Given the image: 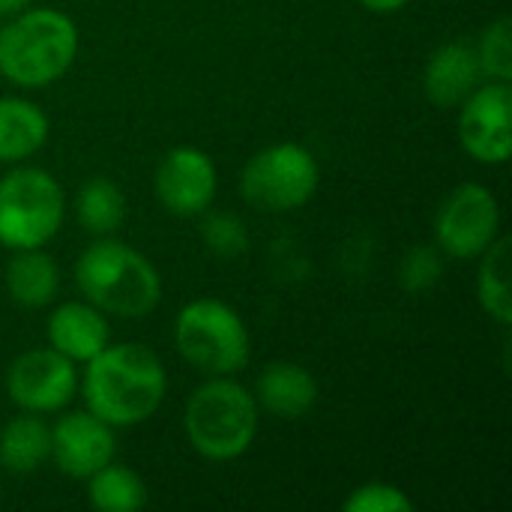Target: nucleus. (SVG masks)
Here are the masks:
<instances>
[{"label":"nucleus","mask_w":512,"mask_h":512,"mask_svg":"<svg viewBox=\"0 0 512 512\" xmlns=\"http://www.w3.org/2000/svg\"><path fill=\"white\" fill-rule=\"evenodd\" d=\"M168 375L162 360L141 342L105 345L84 363L81 396L90 414L114 429L147 423L165 402Z\"/></svg>","instance_id":"f257e3e1"},{"label":"nucleus","mask_w":512,"mask_h":512,"mask_svg":"<svg viewBox=\"0 0 512 512\" xmlns=\"http://www.w3.org/2000/svg\"><path fill=\"white\" fill-rule=\"evenodd\" d=\"M78 27L60 9H21L0 27V75L39 90L60 81L78 57Z\"/></svg>","instance_id":"f03ea898"},{"label":"nucleus","mask_w":512,"mask_h":512,"mask_svg":"<svg viewBox=\"0 0 512 512\" xmlns=\"http://www.w3.org/2000/svg\"><path fill=\"white\" fill-rule=\"evenodd\" d=\"M72 273L81 297L114 318H144L162 300V279L153 261L111 237L90 243Z\"/></svg>","instance_id":"7ed1b4c3"},{"label":"nucleus","mask_w":512,"mask_h":512,"mask_svg":"<svg viewBox=\"0 0 512 512\" xmlns=\"http://www.w3.org/2000/svg\"><path fill=\"white\" fill-rule=\"evenodd\" d=\"M183 429L198 456L210 462L240 459L258 435V402L234 375L210 378L192 390Z\"/></svg>","instance_id":"20e7f679"},{"label":"nucleus","mask_w":512,"mask_h":512,"mask_svg":"<svg viewBox=\"0 0 512 512\" xmlns=\"http://www.w3.org/2000/svg\"><path fill=\"white\" fill-rule=\"evenodd\" d=\"M174 345L180 357L207 378L237 375L252 357L249 327L240 312L216 297L192 300L174 321Z\"/></svg>","instance_id":"39448f33"},{"label":"nucleus","mask_w":512,"mask_h":512,"mask_svg":"<svg viewBox=\"0 0 512 512\" xmlns=\"http://www.w3.org/2000/svg\"><path fill=\"white\" fill-rule=\"evenodd\" d=\"M66 216V195L45 168L18 165L0 177V246L45 249Z\"/></svg>","instance_id":"423d86ee"},{"label":"nucleus","mask_w":512,"mask_h":512,"mask_svg":"<svg viewBox=\"0 0 512 512\" xmlns=\"http://www.w3.org/2000/svg\"><path fill=\"white\" fill-rule=\"evenodd\" d=\"M321 186V165L315 153L297 141H279L258 150L243 174L240 195L258 210L288 213L306 207Z\"/></svg>","instance_id":"0eeeda50"},{"label":"nucleus","mask_w":512,"mask_h":512,"mask_svg":"<svg viewBox=\"0 0 512 512\" xmlns=\"http://www.w3.org/2000/svg\"><path fill=\"white\" fill-rule=\"evenodd\" d=\"M501 237V204L483 183L456 186L438 207L435 246L450 258H480Z\"/></svg>","instance_id":"6e6552de"},{"label":"nucleus","mask_w":512,"mask_h":512,"mask_svg":"<svg viewBox=\"0 0 512 512\" xmlns=\"http://www.w3.org/2000/svg\"><path fill=\"white\" fill-rule=\"evenodd\" d=\"M459 144L480 165H504L512 156L510 81L480 84L459 105Z\"/></svg>","instance_id":"1a4fd4ad"},{"label":"nucleus","mask_w":512,"mask_h":512,"mask_svg":"<svg viewBox=\"0 0 512 512\" xmlns=\"http://www.w3.org/2000/svg\"><path fill=\"white\" fill-rule=\"evenodd\" d=\"M9 399L30 414H57L78 393V369L54 348H33L12 360L6 372Z\"/></svg>","instance_id":"9d476101"},{"label":"nucleus","mask_w":512,"mask_h":512,"mask_svg":"<svg viewBox=\"0 0 512 512\" xmlns=\"http://www.w3.org/2000/svg\"><path fill=\"white\" fill-rule=\"evenodd\" d=\"M153 189L168 213L198 216L216 198L219 189L216 165L201 147L180 144L159 159L153 174Z\"/></svg>","instance_id":"9b49d317"},{"label":"nucleus","mask_w":512,"mask_h":512,"mask_svg":"<svg viewBox=\"0 0 512 512\" xmlns=\"http://www.w3.org/2000/svg\"><path fill=\"white\" fill-rule=\"evenodd\" d=\"M117 435L114 426L102 423L96 414L69 411L51 426V462L60 474L72 480H87L108 462H114Z\"/></svg>","instance_id":"f8f14e48"},{"label":"nucleus","mask_w":512,"mask_h":512,"mask_svg":"<svg viewBox=\"0 0 512 512\" xmlns=\"http://www.w3.org/2000/svg\"><path fill=\"white\" fill-rule=\"evenodd\" d=\"M45 339L48 348H54L75 366L87 363L111 342L108 315L87 300L60 303L45 321Z\"/></svg>","instance_id":"ddd939ff"},{"label":"nucleus","mask_w":512,"mask_h":512,"mask_svg":"<svg viewBox=\"0 0 512 512\" xmlns=\"http://www.w3.org/2000/svg\"><path fill=\"white\" fill-rule=\"evenodd\" d=\"M480 63L471 42L438 45L423 69V93L435 108H459L480 87Z\"/></svg>","instance_id":"4468645a"},{"label":"nucleus","mask_w":512,"mask_h":512,"mask_svg":"<svg viewBox=\"0 0 512 512\" xmlns=\"http://www.w3.org/2000/svg\"><path fill=\"white\" fill-rule=\"evenodd\" d=\"M255 402L267 414L279 420H300L318 405V381L315 375L291 360H279L264 366V372L255 381Z\"/></svg>","instance_id":"2eb2a0df"},{"label":"nucleus","mask_w":512,"mask_h":512,"mask_svg":"<svg viewBox=\"0 0 512 512\" xmlns=\"http://www.w3.org/2000/svg\"><path fill=\"white\" fill-rule=\"evenodd\" d=\"M6 291L24 309L51 306L60 288V267L42 249H15L6 261Z\"/></svg>","instance_id":"dca6fc26"},{"label":"nucleus","mask_w":512,"mask_h":512,"mask_svg":"<svg viewBox=\"0 0 512 512\" xmlns=\"http://www.w3.org/2000/svg\"><path fill=\"white\" fill-rule=\"evenodd\" d=\"M48 141V117L39 105L0 96V162L18 165L39 153Z\"/></svg>","instance_id":"f3484780"},{"label":"nucleus","mask_w":512,"mask_h":512,"mask_svg":"<svg viewBox=\"0 0 512 512\" xmlns=\"http://www.w3.org/2000/svg\"><path fill=\"white\" fill-rule=\"evenodd\" d=\"M51 459V426L42 414L21 411L0 429V465L9 474H33Z\"/></svg>","instance_id":"a211bd4d"},{"label":"nucleus","mask_w":512,"mask_h":512,"mask_svg":"<svg viewBox=\"0 0 512 512\" xmlns=\"http://www.w3.org/2000/svg\"><path fill=\"white\" fill-rule=\"evenodd\" d=\"M75 219L87 234L111 237L126 222V195L108 177H90L75 192Z\"/></svg>","instance_id":"6ab92c4d"},{"label":"nucleus","mask_w":512,"mask_h":512,"mask_svg":"<svg viewBox=\"0 0 512 512\" xmlns=\"http://www.w3.org/2000/svg\"><path fill=\"white\" fill-rule=\"evenodd\" d=\"M87 501L99 512H138L147 507L150 492L132 468L108 462L87 477Z\"/></svg>","instance_id":"aec40b11"},{"label":"nucleus","mask_w":512,"mask_h":512,"mask_svg":"<svg viewBox=\"0 0 512 512\" xmlns=\"http://www.w3.org/2000/svg\"><path fill=\"white\" fill-rule=\"evenodd\" d=\"M477 303L492 321H498L501 327H510V240L504 234L480 255Z\"/></svg>","instance_id":"412c9836"},{"label":"nucleus","mask_w":512,"mask_h":512,"mask_svg":"<svg viewBox=\"0 0 512 512\" xmlns=\"http://www.w3.org/2000/svg\"><path fill=\"white\" fill-rule=\"evenodd\" d=\"M477 51V63H480V72L483 78L489 81H512V24L507 15L495 18L480 42L474 45Z\"/></svg>","instance_id":"4be33fe9"},{"label":"nucleus","mask_w":512,"mask_h":512,"mask_svg":"<svg viewBox=\"0 0 512 512\" xmlns=\"http://www.w3.org/2000/svg\"><path fill=\"white\" fill-rule=\"evenodd\" d=\"M201 237L219 258H237L249 246V231L234 213H210L201 225Z\"/></svg>","instance_id":"5701e85b"},{"label":"nucleus","mask_w":512,"mask_h":512,"mask_svg":"<svg viewBox=\"0 0 512 512\" xmlns=\"http://www.w3.org/2000/svg\"><path fill=\"white\" fill-rule=\"evenodd\" d=\"M342 510L348 512H411L414 510V501L393 483H384V480H372V483H363L357 486L345 501H342Z\"/></svg>","instance_id":"b1692460"},{"label":"nucleus","mask_w":512,"mask_h":512,"mask_svg":"<svg viewBox=\"0 0 512 512\" xmlns=\"http://www.w3.org/2000/svg\"><path fill=\"white\" fill-rule=\"evenodd\" d=\"M441 279V258L435 246H417L402 261V285L408 291H426Z\"/></svg>","instance_id":"393cba45"},{"label":"nucleus","mask_w":512,"mask_h":512,"mask_svg":"<svg viewBox=\"0 0 512 512\" xmlns=\"http://www.w3.org/2000/svg\"><path fill=\"white\" fill-rule=\"evenodd\" d=\"M357 3L375 15H390V12H399L408 0H357Z\"/></svg>","instance_id":"a878e982"},{"label":"nucleus","mask_w":512,"mask_h":512,"mask_svg":"<svg viewBox=\"0 0 512 512\" xmlns=\"http://www.w3.org/2000/svg\"><path fill=\"white\" fill-rule=\"evenodd\" d=\"M33 0H0V18H12L18 15L21 9H27Z\"/></svg>","instance_id":"bb28decb"}]
</instances>
